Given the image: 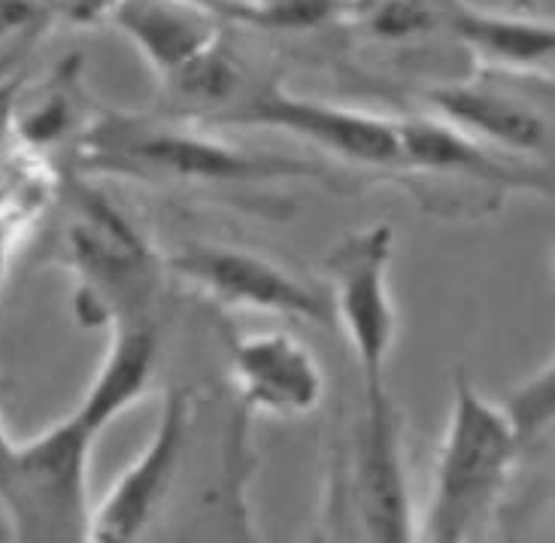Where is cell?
Wrapping results in <instances>:
<instances>
[{
	"mask_svg": "<svg viewBox=\"0 0 555 543\" xmlns=\"http://www.w3.org/2000/svg\"><path fill=\"white\" fill-rule=\"evenodd\" d=\"M450 10L435 0H349L344 18L374 43H406L447 28Z\"/></svg>",
	"mask_w": 555,
	"mask_h": 543,
	"instance_id": "17",
	"label": "cell"
},
{
	"mask_svg": "<svg viewBox=\"0 0 555 543\" xmlns=\"http://www.w3.org/2000/svg\"><path fill=\"white\" fill-rule=\"evenodd\" d=\"M167 268L222 307L307 319L319 325L331 322L328 295H319L280 261L253 249L195 241L167 258Z\"/></svg>",
	"mask_w": 555,
	"mask_h": 543,
	"instance_id": "7",
	"label": "cell"
},
{
	"mask_svg": "<svg viewBox=\"0 0 555 543\" xmlns=\"http://www.w3.org/2000/svg\"><path fill=\"white\" fill-rule=\"evenodd\" d=\"M504 419L511 425L513 443L519 462L538 453V447L550 440L555 419V367L553 362L541 364L531 377H526L519 386H513L504 404H498Z\"/></svg>",
	"mask_w": 555,
	"mask_h": 543,
	"instance_id": "19",
	"label": "cell"
},
{
	"mask_svg": "<svg viewBox=\"0 0 555 543\" xmlns=\"http://www.w3.org/2000/svg\"><path fill=\"white\" fill-rule=\"evenodd\" d=\"M15 234H18V228L0 216V283H3V273H7V264H10V253H13Z\"/></svg>",
	"mask_w": 555,
	"mask_h": 543,
	"instance_id": "20",
	"label": "cell"
},
{
	"mask_svg": "<svg viewBox=\"0 0 555 543\" xmlns=\"http://www.w3.org/2000/svg\"><path fill=\"white\" fill-rule=\"evenodd\" d=\"M398 128V173H416L425 180L465 182L492 192H553V177L541 173L538 167L522 165V158H511L504 152L489 150L486 143L474 140L455 125L440 116H413L395 119Z\"/></svg>",
	"mask_w": 555,
	"mask_h": 543,
	"instance_id": "11",
	"label": "cell"
},
{
	"mask_svg": "<svg viewBox=\"0 0 555 543\" xmlns=\"http://www.w3.org/2000/svg\"><path fill=\"white\" fill-rule=\"evenodd\" d=\"M519 3H526V7H531V10L538 7V0H519Z\"/></svg>",
	"mask_w": 555,
	"mask_h": 543,
	"instance_id": "22",
	"label": "cell"
},
{
	"mask_svg": "<svg viewBox=\"0 0 555 543\" xmlns=\"http://www.w3.org/2000/svg\"><path fill=\"white\" fill-rule=\"evenodd\" d=\"M231 379L243 408L276 419L313 413L325 395L319 359L288 332L237 337L231 347Z\"/></svg>",
	"mask_w": 555,
	"mask_h": 543,
	"instance_id": "12",
	"label": "cell"
},
{
	"mask_svg": "<svg viewBox=\"0 0 555 543\" xmlns=\"http://www.w3.org/2000/svg\"><path fill=\"white\" fill-rule=\"evenodd\" d=\"M526 79L534 76L477 70L462 82H440L425 89V101L435 116L486 143L489 150L531 161L550 158L553 121L550 113L522 91Z\"/></svg>",
	"mask_w": 555,
	"mask_h": 543,
	"instance_id": "9",
	"label": "cell"
},
{
	"mask_svg": "<svg viewBox=\"0 0 555 543\" xmlns=\"http://www.w3.org/2000/svg\"><path fill=\"white\" fill-rule=\"evenodd\" d=\"M0 538H3V534H0Z\"/></svg>",
	"mask_w": 555,
	"mask_h": 543,
	"instance_id": "23",
	"label": "cell"
},
{
	"mask_svg": "<svg viewBox=\"0 0 555 543\" xmlns=\"http://www.w3.org/2000/svg\"><path fill=\"white\" fill-rule=\"evenodd\" d=\"M98 435L79 410L25 443L0 425V507L15 541H89V458Z\"/></svg>",
	"mask_w": 555,
	"mask_h": 543,
	"instance_id": "3",
	"label": "cell"
},
{
	"mask_svg": "<svg viewBox=\"0 0 555 543\" xmlns=\"http://www.w3.org/2000/svg\"><path fill=\"white\" fill-rule=\"evenodd\" d=\"M61 261L79 276L76 313L89 325L146 319L158 292V258L140 228L104 192L76 185L59 231Z\"/></svg>",
	"mask_w": 555,
	"mask_h": 543,
	"instance_id": "4",
	"label": "cell"
},
{
	"mask_svg": "<svg viewBox=\"0 0 555 543\" xmlns=\"http://www.w3.org/2000/svg\"><path fill=\"white\" fill-rule=\"evenodd\" d=\"M216 121L273 128V131L307 140L322 152L359 167L398 170V161H401L395 119L352 109V106L300 98V94L285 91L280 82H268L261 89L249 91L241 104Z\"/></svg>",
	"mask_w": 555,
	"mask_h": 543,
	"instance_id": "6",
	"label": "cell"
},
{
	"mask_svg": "<svg viewBox=\"0 0 555 543\" xmlns=\"http://www.w3.org/2000/svg\"><path fill=\"white\" fill-rule=\"evenodd\" d=\"M76 64L61 67L59 76L46 86L43 91H37L25 106L15 113L13 106V125L18 137L28 143L30 150H43L52 146L74 131L76 119H79V101H76Z\"/></svg>",
	"mask_w": 555,
	"mask_h": 543,
	"instance_id": "18",
	"label": "cell"
},
{
	"mask_svg": "<svg viewBox=\"0 0 555 543\" xmlns=\"http://www.w3.org/2000/svg\"><path fill=\"white\" fill-rule=\"evenodd\" d=\"M447 28L467 46L480 70L534 79H550L553 74L555 30L550 18L480 13L459 0L447 15Z\"/></svg>",
	"mask_w": 555,
	"mask_h": 543,
	"instance_id": "14",
	"label": "cell"
},
{
	"mask_svg": "<svg viewBox=\"0 0 555 543\" xmlns=\"http://www.w3.org/2000/svg\"><path fill=\"white\" fill-rule=\"evenodd\" d=\"M395 228L389 222L349 231L325 258L331 319L340 322L359 364L364 401L389 398V359L398 337L391 298Z\"/></svg>",
	"mask_w": 555,
	"mask_h": 543,
	"instance_id": "5",
	"label": "cell"
},
{
	"mask_svg": "<svg viewBox=\"0 0 555 543\" xmlns=\"http://www.w3.org/2000/svg\"><path fill=\"white\" fill-rule=\"evenodd\" d=\"M192 423H195L192 392L189 389L167 392L150 443L113 483L106 499L98 507H91L89 541L128 543L150 529L152 519L162 514L167 495L177 483Z\"/></svg>",
	"mask_w": 555,
	"mask_h": 543,
	"instance_id": "8",
	"label": "cell"
},
{
	"mask_svg": "<svg viewBox=\"0 0 555 543\" xmlns=\"http://www.w3.org/2000/svg\"><path fill=\"white\" fill-rule=\"evenodd\" d=\"M106 15L162 82L222 40L219 13L201 0H113Z\"/></svg>",
	"mask_w": 555,
	"mask_h": 543,
	"instance_id": "13",
	"label": "cell"
},
{
	"mask_svg": "<svg viewBox=\"0 0 555 543\" xmlns=\"http://www.w3.org/2000/svg\"><path fill=\"white\" fill-rule=\"evenodd\" d=\"M79 167L128 180L261 185L280 180H325L313 161L258 155L185 128L180 121L106 113L79 137Z\"/></svg>",
	"mask_w": 555,
	"mask_h": 543,
	"instance_id": "1",
	"label": "cell"
},
{
	"mask_svg": "<svg viewBox=\"0 0 555 543\" xmlns=\"http://www.w3.org/2000/svg\"><path fill=\"white\" fill-rule=\"evenodd\" d=\"M435 3H440V7H455L459 0H435Z\"/></svg>",
	"mask_w": 555,
	"mask_h": 543,
	"instance_id": "21",
	"label": "cell"
},
{
	"mask_svg": "<svg viewBox=\"0 0 555 543\" xmlns=\"http://www.w3.org/2000/svg\"><path fill=\"white\" fill-rule=\"evenodd\" d=\"M155 364H158V334L150 319L116 322L104 362L76 410L98 431H104L106 425L150 389Z\"/></svg>",
	"mask_w": 555,
	"mask_h": 543,
	"instance_id": "15",
	"label": "cell"
},
{
	"mask_svg": "<svg viewBox=\"0 0 555 543\" xmlns=\"http://www.w3.org/2000/svg\"><path fill=\"white\" fill-rule=\"evenodd\" d=\"M349 495L352 514L359 516L361 538L379 543H404L416 538L401 419L391 395L383 401H364L349 465Z\"/></svg>",
	"mask_w": 555,
	"mask_h": 543,
	"instance_id": "10",
	"label": "cell"
},
{
	"mask_svg": "<svg viewBox=\"0 0 555 543\" xmlns=\"http://www.w3.org/2000/svg\"><path fill=\"white\" fill-rule=\"evenodd\" d=\"M516 465L519 453L501 408L477 392L465 371H455L431 495L422 510L416 538L462 543L482 534Z\"/></svg>",
	"mask_w": 555,
	"mask_h": 543,
	"instance_id": "2",
	"label": "cell"
},
{
	"mask_svg": "<svg viewBox=\"0 0 555 543\" xmlns=\"http://www.w3.org/2000/svg\"><path fill=\"white\" fill-rule=\"evenodd\" d=\"M170 98L185 109L212 113L216 119L231 113L243 101V67L225 49V43H212L201 55L182 64L177 74L165 79Z\"/></svg>",
	"mask_w": 555,
	"mask_h": 543,
	"instance_id": "16",
	"label": "cell"
}]
</instances>
